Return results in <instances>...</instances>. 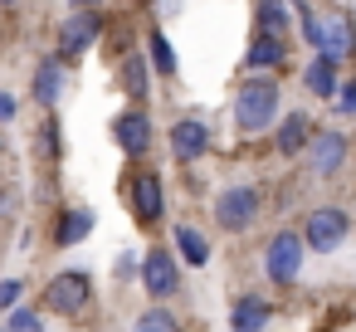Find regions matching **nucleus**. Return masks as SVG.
Listing matches in <instances>:
<instances>
[{
	"label": "nucleus",
	"mask_w": 356,
	"mask_h": 332,
	"mask_svg": "<svg viewBox=\"0 0 356 332\" xmlns=\"http://www.w3.org/2000/svg\"><path fill=\"white\" fill-rule=\"evenodd\" d=\"M268 317H273V308H268L259 293H239V303H234V313H229V327H234V332H264Z\"/></svg>",
	"instance_id": "obj_20"
},
{
	"label": "nucleus",
	"mask_w": 356,
	"mask_h": 332,
	"mask_svg": "<svg viewBox=\"0 0 356 332\" xmlns=\"http://www.w3.org/2000/svg\"><path fill=\"white\" fill-rule=\"evenodd\" d=\"M137 278H142V288H147V298H171L176 288H181V264H176V254L171 249H147L142 254V264H137Z\"/></svg>",
	"instance_id": "obj_10"
},
{
	"label": "nucleus",
	"mask_w": 356,
	"mask_h": 332,
	"mask_svg": "<svg viewBox=\"0 0 356 332\" xmlns=\"http://www.w3.org/2000/svg\"><path fill=\"white\" fill-rule=\"evenodd\" d=\"M259 215H264V191L254 181H234L215 196V225L229 230V235H244Z\"/></svg>",
	"instance_id": "obj_2"
},
{
	"label": "nucleus",
	"mask_w": 356,
	"mask_h": 332,
	"mask_svg": "<svg viewBox=\"0 0 356 332\" xmlns=\"http://www.w3.org/2000/svg\"><path fill=\"white\" fill-rule=\"evenodd\" d=\"M0 6H20V0H0Z\"/></svg>",
	"instance_id": "obj_29"
},
{
	"label": "nucleus",
	"mask_w": 356,
	"mask_h": 332,
	"mask_svg": "<svg viewBox=\"0 0 356 332\" xmlns=\"http://www.w3.org/2000/svg\"><path fill=\"white\" fill-rule=\"evenodd\" d=\"M103 30H108V20H103L98 10H88V6H74V10L64 15V25H59V54H64V59H79V54H88V49L103 40Z\"/></svg>",
	"instance_id": "obj_7"
},
{
	"label": "nucleus",
	"mask_w": 356,
	"mask_h": 332,
	"mask_svg": "<svg viewBox=\"0 0 356 332\" xmlns=\"http://www.w3.org/2000/svg\"><path fill=\"white\" fill-rule=\"evenodd\" d=\"M283 118V88L273 74H249L234 93V127L244 137H264Z\"/></svg>",
	"instance_id": "obj_1"
},
{
	"label": "nucleus",
	"mask_w": 356,
	"mask_h": 332,
	"mask_svg": "<svg viewBox=\"0 0 356 332\" xmlns=\"http://www.w3.org/2000/svg\"><path fill=\"white\" fill-rule=\"evenodd\" d=\"M302 254H307V239H302L298 230H278V235L264 244V274H268V283L293 288L298 274H302Z\"/></svg>",
	"instance_id": "obj_4"
},
{
	"label": "nucleus",
	"mask_w": 356,
	"mask_h": 332,
	"mask_svg": "<svg viewBox=\"0 0 356 332\" xmlns=\"http://www.w3.org/2000/svg\"><path fill=\"white\" fill-rule=\"evenodd\" d=\"M127 205H132V220L142 230L161 225V215H166V186H161V176L152 166H142V171L127 176Z\"/></svg>",
	"instance_id": "obj_5"
},
{
	"label": "nucleus",
	"mask_w": 356,
	"mask_h": 332,
	"mask_svg": "<svg viewBox=\"0 0 356 332\" xmlns=\"http://www.w3.org/2000/svg\"><path fill=\"white\" fill-rule=\"evenodd\" d=\"M6 332H10V327H6Z\"/></svg>",
	"instance_id": "obj_31"
},
{
	"label": "nucleus",
	"mask_w": 356,
	"mask_h": 332,
	"mask_svg": "<svg viewBox=\"0 0 356 332\" xmlns=\"http://www.w3.org/2000/svg\"><path fill=\"white\" fill-rule=\"evenodd\" d=\"M278 69H288V40L259 30L244 49V74H278Z\"/></svg>",
	"instance_id": "obj_14"
},
{
	"label": "nucleus",
	"mask_w": 356,
	"mask_h": 332,
	"mask_svg": "<svg viewBox=\"0 0 356 332\" xmlns=\"http://www.w3.org/2000/svg\"><path fill=\"white\" fill-rule=\"evenodd\" d=\"M59 93H64V54H49V59H40V69H35V79H30V98H35L44 113H54Z\"/></svg>",
	"instance_id": "obj_17"
},
{
	"label": "nucleus",
	"mask_w": 356,
	"mask_h": 332,
	"mask_svg": "<svg viewBox=\"0 0 356 332\" xmlns=\"http://www.w3.org/2000/svg\"><path fill=\"white\" fill-rule=\"evenodd\" d=\"M293 20H298L293 0H259V6H254V25H259L264 35H278V40H288Z\"/></svg>",
	"instance_id": "obj_19"
},
{
	"label": "nucleus",
	"mask_w": 356,
	"mask_h": 332,
	"mask_svg": "<svg viewBox=\"0 0 356 332\" xmlns=\"http://www.w3.org/2000/svg\"><path fill=\"white\" fill-rule=\"evenodd\" d=\"M132 332H186V327H181L176 313H166V308H147V313L132 322Z\"/></svg>",
	"instance_id": "obj_23"
},
{
	"label": "nucleus",
	"mask_w": 356,
	"mask_h": 332,
	"mask_svg": "<svg viewBox=\"0 0 356 332\" xmlns=\"http://www.w3.org/2000/svg\"><path fill=\"white\" fill-rule=\"evenodd\" d=\"M171 239H176V254H181L191 269H205V264H210V239H205L195 225H176Z\"/></svg>",
	"instance_id": "obj_21"
},
{
	"label": "nucleus",
	"mask_w": 356,
	"mask_h": 332,
	"mask_svg": "<svg viewBox=\"0 0 356 332\" xmlns=\"http://www.w3.org/2000/svg\"><path fill=\"white\" fill-rule=\"evenodd\" d=\"M302 157H307V176L332 181V176L346 166V157H351V137L337 132V127H322V132H312V142H307Z\"/></svg>",
	"instance_id": "obj_8"
},
{
	"label": "nucleus",
	"mask_w": 356,
	"mask_h": 332,
	"mask_svg": "<svg viewBox=\"0 0 356 332\" xmlns=\"http://www.w3.org/2000/svg\"><path fill=\"white\" fill-rule=\"evenodd\" d=\"M229 332H234V327H229Z\"/></svg>",
	"instance_id": "obj_32"
},
{
	"label": "nucleus",
	"mask_w": 356,
	"mask_h": 332,
	"mask_svg": "<svg viewBox=\"0 0 356 332\" xmlns=\"http://www.w3.org/2000/svg\"><path fill=\"white\" fill-rule=\"evenodd\" d=\"M147 54H152V69H156L161 79H171V74L181 69V59H176V49H171L166 30H147Z\"/></svg>",
	"instance_id": "obj_22"
},
{
	"label": "nucleus",
	"mask_w": 356,
	"mask_h": 332,
	"mask_svg": "<svg viewBox=\"0 0 356 332\" xmlns=\"http://www.w3.org/2000/svg\"><path fill=\"white\" fill-rule=\"evenodd\" d=\"M346 235H351V215H346L341 205H317V210H307V220H302V239H307L312 254L341 249Z\"/></svg>",
	"instance_id": "obj_6"
},
{
	"label": "nucleus",
	"mask_w": 356,
	"mask_h": 332,
	"mask_svg": "<svg viewBox=\"0 0 356 332\" xmlns=\"http://www.w3.org/2000/svg\"><path fill=\"white\" fill-rule=\"evenodd\" d=\"M152 54H122V64H118V84H122V93L142 108V103H152Z\"/></svg>",
	"instance_id": "obj_16"
},
{
	"label": "nucleus",
	"mask_w": 356,
	"mask_h": 332,
	"mask_svg": "<svg viewBox=\"0 0 356 332\" xmlns=\"http://www.w3.org/2000/svg\"><path fill=\"white\" fill-rule=\"evenodd\" d=\"M166 142H171V157H176L181 166H195V161L210 152V127H205L200 118H176V122L166 127Z\"/></svg>",
	"instance_id": "obj_11"
},
{
	"label": "nucleus",
	"mask_w": 356,
	"mask_h": 332,
	"mask_svg": "<svg viewBox=\"0 0 356 332\" xmlns=\"http://www.w3.org/2000/svg\"><path fill=\"white\" fill-rule=\"evenodd\" d=\"M337 113H346V118H356V74L351 79H341V88H337V103H332Z\"/></svg>",
	"instance_id": "obj_26"
},
{
	"label": "nucleus",
	"mask_w": 356,
	"mask_h": 332,
	"mask_svg": "<svg viewBox=\"0 0 356 332\" xmlns=\"http://www.w3.org/2000/svg\"><path fill=\"white\" fill-rule=\"evenodd\" d=\"M0 152H6V137H0Z\"/></svg>",
	"instance_id": "obj_30"
},
{
	"label": "nucleus",
	"mask_w": 356,
	"mask_h": 332,
	"mask_svg": "<svg viewBox=\"0 0 356 332\" xmlns=\"http://www.w3.org/2000/svg\"><path fill=\"white\" fill-rule=\"evenodd\" d=\"M312 118L302 113V108H293V113H283L278 118V127H273V152L278 157H302L307 152V142H312Z\"/></svg>",
	"instance_id": "obj_15"
},
{
	"label": "nucleus",
	"mask_w": 356,
	"mask_h": 332,
	"mask_svg": "<svg viewBox=\"0 0 356 332\" xmlns=\"http://www.w3.org/2000/svg\"><path fill=\"white\" fill-rule=\"evenodd\" d=\"M93 308V278L83 274V269H69V274H54L49 283H44V313H54V317H83Z\"/></svg>",
	"instance_id": "obj_3"
},
{
	"label": "nucleus",
	"mask_w": 356,
	"mask_h": 332,
	"mask_svg": "<svg viewBox=\"0 0 356 332\" xmlns=\"http://www.w3.org/2000/svg\"><path fill=\"white\" fill-rule=\"evenodd\" d=\"M10 332H44V317L35 308H15L10 313Z\"/></svg>",
	"instance_id": "obj_25"
},
{
	"label": "nucleus",
	"mask_w": 356,
	"mask_h": 332,
	"mask_svg": "<svg viewBox=\"0 0 356 332\" xmlns=\"http://www.w3.org/2000/svg\"><path fill=\"white\" fill-rule=\"evenodd\" d=\"M322 54H332V59H351L356 54V15L351 10H332V15H322V45H317ZM312 49V54H317Z\"/></svg>",
	"instance_id": "obj_12"
},
{
	"label": "nucleus",
	"mask_w": 356,
	"mask_h": 332,
	"mask_svg": "<svg viewBox=\"0 0 356 332\" xmlns=\"http://www.w3.org/2000/svg\"><path fill=\"white\" fill-rule=\"evenodd\" d=\"M20 293H25L20 278H6V283H0V313H15V308H20Z\"/></svg>",
	"instance_id": "obj_27"
},
{
	"label": "nucleus",
	"mask_w": 356,
	"mask_h": 332,
	"mask_svg": "<svg viewBox=\"0 0 356 332\" xmlns=\"http://www.w3.org/2000/svg\"><path fill=\"white\" fill-rule=\"evenodd\" d=\"M15 113H20L15 93H6V88H0V122H15Z\"/></svg>",
	"instance_id": "obj_28"
},
{
	"label": "nucleus",
	"mask_w": 356,
	"mask_h": 332,
	"mask_svg": "<svg viewBox=\"0 0 356 332\" xmlns=\"http://www.w3.org/2000/svg\"><path fill=\"white\" fill-rule=\"evenodd\" d=\"M40 157H49V161H59L64 157V127H59V118L49 113L44 118V127H40Z\"/></svg>",
	"instance_id": "obj_24"
},
{
	"label": "nucleus",
	"mask_w": 356,
	"mask_h": 332,
	"mask_svg": "<svg viewBox=\"0 0 356 332\" xmlns=\"http://www.w3.org/2000/svg\"><path fill=\"white\" fill-rule=\"evenodd\" d=\"M93 235V210H83V205H69V210H59V220H54V244L59 249H69V244H83Z\"/></svg>",
	"instance_id": "obj_18"
},
{
	"label": "nucleus",
	"mask_w": 356,
	"mask_h": 332,
	"mask_svg": "<svg viewBox=\"0 0 356 332\" xmlns=\"http://www.w3.org/2000/svg\"><path fill=\"white\" fill-rule=\"evenodd\" d=\"M302 88L312 93V98H322V103H337V88H341V59H332V54H312L307 64H302Z\"/></svg>",
	"instance_id": "obj_13"
},
{
	"label": "nucleus",
	"mask_w": 356,
	"mask_h": 332,
	"mask_svg": "<svg viewBox=\"0 0 356 332\" xmlns=\"http://www.w3.org/2000/svg\"><path fill=\"white\" fill-rule=\"evenodd\" d=\"M113 142L122 147V157H132V161H142V157L152 152V142H156V127H152V113H147V108H122V113L113 118Z\"/></svg>",
	"instance_id": "obj_9"
}]
</instances>
